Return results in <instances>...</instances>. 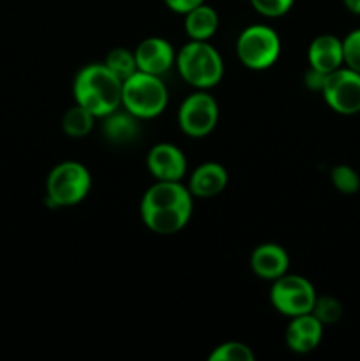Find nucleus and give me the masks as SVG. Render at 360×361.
I'll return each mask as SVG.
<instances>
[{"label": "nucleus", "instance_id": "obj_23", "mask_svg": "<svg viewBox=\"0 0 360 361\" xmlns=\"http://www.w3.org/2000/svg\"><path fill=\"white\" fill-rule=\"evenodd\" d=\"M342 53L344 66L360 73V28H355L342 39Z\"/></svg>", "mask_w": 360, "mask_h": 361}, {"label": "nucleus", "instance_id": "obj_8", "mask_svg": "<svg viewBox=\"0 0 360 361\" xmlns=\"http://www.w3.org/2000/svg\"><path fill=\"white\" fill-rule=\"evenodd\" d=\"M179 127L186 136L205 137L215 129L219 120L217 101L207 90L187 95L179 108Z\"/></svg>", "mask_w": 360, "mask_h": 361}, {"label": "nucleus", "instance_id": "obj_3", "mask_svg": "<svg viewBox=\"0 0 360 361\" xmlns=\"http://www.w3.org/2000/svg\"><path fill=\"white\" fill-rule=\"evenodd\" d=\"M176 71L196 90H210L224 76V62L208 41H189L176 53Z\"/></svg>", "mask_w": 360, "mask_h": 361}, {"label": "nucleus", "instance_id": "obj_1", "mask_svg": "<svg viewBox=\"0 0 360 361\" xmlns=\"http://www.w3.org/2000/svg\"><path fill=\"white\" fill-rule=\"evenodd\" d=\"M140 215L155 235H175L191 221L193 194L180 182L155 180L141 197Z\"/></svg>", "mask_w": 360, "mask_h": 361}, {"label": "nucleus", "instance_id": "obj_2", "mask_svg": "<svg viewBox=\"0 0 360 361\" xmlns=\"http://www.w3.org/2000/svg\"><path fill=\"white\" fill-rule=\"evenodd\" d=\"M76 104L83 106L95 118L122 108V80L102 63H88L78 71L73 83Z\"/></svg>", "mask_w": 360, "mask_h": 361}, {"label": "nucleus", "instance_id": "obj_12", "mask_svg": "<svg viewBox=\"0 0 360 361\" xmlns=\"http://www.w3.org/2000/svg\"><path fill=\"white\" fill-rule=\"evenodd\" d=\"M323 324L313 312L292 317L286 326V345L289 351L307 355L320 345L323 338Z\"/></svg>", "mask_w": 360, "mask_h": 361}, {"label": "nucleus", "instance_id": "obj_5", "mask_svg": "<svg viewBox=\"0 0 360 361\" xmlns=\"http://www.w3.org/2000/svg\"><path fill=\"white\" fill-rule=\"evenodd\" d=\"M92 176L87 166L78 161H64L46 178V201L49 207H74L88 196Z\"/></svg>", "mask_w": 360, "mask_h": 361}, {"label": "nucleus", "instance_id": "obj_22", "mask_svg": "<svg viewBox=\"0 0 360 361\" xmlns=\"http://www.w3.org/2000/svg\"><path fill=\"white\" fill-rule=\"evenodd\" d=\"M311 312L321 321L323 326L335 324L342 317V303L334 296H318Z\"/></svg>", "mask_w": 360, "mask_h": 361}, {"label": "nucleus", "instance_id": "obj_4", "mask_svg": "<svg viewBox=\"0 0 360 361\" xmlns=\"http://www.w3.org/2000/svg\"><path fill=\"white\" fill-rule=\"evenodd\" d=\"M168 106V88L161 76L136 71L122 81V108L140 120L161 115Z\"/></svg>", "mask_w": 360, "mask_h": 361}, {"label": "nucleus", "instance_id": "obj_21", "mask_svg": "<svg viewBox=\"0 0 360 361\" xmlns=\"http://www.w3.org/2000/svg\"><path fill=\"white\" fill-rule=\"evenodd\" d=\"M210 361H253L254 353L253 349L242 342L229 341L224 344L217 345L214 351L208 355Z\"/></svg>", "mask_w": 360, "mask_h": 361}, {"label": "nucleus", "instance_id": "obj_18", "mask_svg": "<svg viewBox=\"0 0 360 361\" xmlns=\"http://www.w3.org/2000/svg\"><path fill=\"white\" fill-rule=\"evenodd\" d=\"M95 116L83 106L74 104L73 108L67 109L62 116V130L69 137H85L92 133L95 123Z\"/></svg>", "mask_w": 360, "mask_h": 361}, {"label": "nucleus", "instance_id": "obj_7", "mask_svg": "<svg viewBox=\"0 0 360 361\" xmlns=\"http://www.w3.org/2000/svg\"><path fill=\"white\" fill-rule=\"evenodd\" d=\"M318 295L311 281L302 275L284 274L270 288V303L282 316L295 317L313 310Z\"/></svg>", "mask_w": 360, "mask_h": 361}, {"label": "nucleus", "instance_id": "obj_10", "mask_svg": "<svg viewBox=\"0 0 360 361\" xmlns=\"http://www.w3.org/2000/svg\"><path fill=\"white\" fill-rule=\"evenodd\" d=\"M147 169L155 180L180 182L187 173V159L173 143H157L147 154Z\"/></svg>", "mask_w": 360, "mask_h": 361}, {"label": "nucleus", "instance_id": "obj_9", "mask_svg": "<svg viewBox=\"0 0 360 361\" xmlns=\"http://www.w3.org/2000/svg\"><path fill=\"white\" fill-rule=\"evenodd\" d=\"M321 95L332 111L346 116L356 115L360 113V73L346 66L328 73Z\"/></svg>", "mask_w": 360, "mask_h": 361}, {"label": "nucleus", "instance_id": "obj_17", "mask_svg": "<svg viewBox=\"0 0 360 361\" xmlns=\"http://www.w3.org/2000/svg\"><path fill=\"white\" fill-rule=\"evenodd\" d=\"M184 28L191 41H210L219 28L217 11L203 2L184 14Z\"/></svg>", "mask_w": 360, "mask_h": 361}, {"label": "nucleus", "instance_id": "obj_19", "mask_svg": "<svg viewBox=\"0 0 360 361\" xmlns=\"http://www.w3.org/2000/svg\"><path fill=\"white\" fill-rule=\"evenodd\" d=\"M104 66L115 74L119 80H127L131 74L138 71L136 59H134V51L127 48H115L106 55Z\"/></svg>", "mask_w": 360, "mask_h": 361}, {"label": "nucleus", "instance_id": "obj_26", "mask_svg": "<svg viewBox=\"0 0 360 361\" xmlns=\"http://www.w3.org/2000/svg\"><path fill=\"white\" fill-rule=\"evenodd\" d=\"M203 2L205 0H164L166 7H168V9H172L173 13H176V14L189 13L191 9L201 6Z\"/></svg>", "mask_w": 360, "mask_h": 361}, {"label": "nucleus", "instance_id": "obj_24", "mask_svg": "<svg viewBox=\"0 0 360 361\" xmlns=\"http://www.w3.org/2000/svg\"><path fill=\"white\" fill-rule=\"evenodd\" d=\"M258 14L265 18H281L293 7L295 0H249Z\"/></svg>", "mask_w": 360, "mask_h": 361}, {"label": "nucleus", "instance_id": "obj_13", "mask_svg": "<svg viewBox=\"0 0 360 361\" xmlns=\"http://www.w3.org/2000/svg\"><path fill=\"white\" fill-rule=\"evenodd\" d=\"M251 270L263 281H272L288 274L289 256L277 243H261L251 252Z\"/></svg>", "mask_w": 360, "mask_h": 361}, {"label": "nucleus", "instance_id": "obj_25", "mask_svg": "<svg viewBox=\"0 0 360 361\" xmlns=\"http://www.w3.org/2000/svg\"><path fill=\"white\" fill-rule=\"evenodd\" d=\"M325 81H327V73H321V71L314 69V67H309L307 73L304 74V85L313 92H320L321 94Z\"/></svg>", "mask_w": 360, "mask_h": 361}, {"label": "nucleus", "instance_id": "obj_15", "mask_svg": "<svg viewBox=\"0 0 360 361\" xmlns=\"http://www.w3.org/2000/svg\"><path fill=\"white\" fill-rule=\"evenodd\" d=\"M228 185V171L219 162H203L198 166L189 176L187 189L193 194V197H207L219 196Z\"/></svg>", "mask_w": 360, "mask_h": 361}, {"label": "nucleus", "instance_id": "obj_16", "mask_svg": "<svg viewBox=\"0 0 360 361\" xmlns=\"http://www.w3.org/2000/svg\"><path fill=\"white\" fill-rule=\"evenodd\" d=\"M102 136L113 145H129L140 134V118L131 115L127 109H115L109 115L102 116Z\"/></svg>", "mask_w": 360, "mask_h": 361}, {"label": "nucleus", "instance_id": "obj_11", "mask_svg": "<svg viewBox=\"0 0 360 361\" xmlns=\"http://www.w3.org/2000/svg\"><path fill=\"white\" fill-rule=\"evenodd\" d=\"M138 71L162 76L175 66L176 53L173 46L162 37H147L134 49Z\"/></svg>", "mask_w": 360, "mask_h": 361}, {"label": "nucleus", "instance_id": "obj_27", "mask_svg": "<svg viewBox=\"0 0 360 361\" xmlns=\"http://www.w3.org/2000/svg\"><path fill=\"white\" fill-rule=\"evenodd\" d=\"M342 4H344L349 13L360 16V0H342Z\"/></svg>", "mask_w": 360, "mask_h": 361}, {"label": "nucleus", "instance_id": "obj_14", "mask_svg": "<svg viewBox=\"0 0 360 361\" xmlns=\"http://www.w3.org/2000/svg\"><path fill=\"white\" fill-rule=\"evenodd\" d=\"M309 67L321 73H334L335 69L344 66V53H342V39L334 34H321L311 41L307 49Z\"/></svg>", "mask_w": 360, "mask_h": 361}, {"label": "nucleus", "instance_id": "obj_20", "mask_svg": "<svg viewBox=\"0 0 360 361\" xmlns=\"http://www.w3.org/2000/svg\"><path fill=\"white\" fill-rule=\"evenodd\" d=\"M330 182L344 196H353L360 190V175L348 164H337L330 171Z\"/></svg>", "mask_w": 360, "mask_h": 361}, {"label": "nucleus", "instance_id": "obj_6", "mask_svg": "<svg viewBox=\"0 0 360 361\" xmlns=\"http://www.w3.org/2000/svg\"><path fill=\"white\" fill-rule=\"evenodd\" d=\"M281 55V37L268 25H249L236 37V56L251 71H265Z\"/></svg>", "mask_w": 360, "mask_h": 361}]
</instances>
